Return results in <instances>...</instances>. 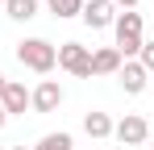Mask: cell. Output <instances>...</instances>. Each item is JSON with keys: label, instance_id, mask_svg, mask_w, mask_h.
Returning a JSON list of instances; mask_svg holds the SVG:
<instances>
[{"label": "cell", "instance_id": "6da1fadb", "mask_svg": "<svg viewBox=\"0 0 154 150\" xmlns=\"http://www.w3.org/2000/svg\"><path fill=\"white\" fill-rule=\"evenodd\" d=\"M17 63L25 71H38V75H50L58 67V46H50L46 38H25L17 42Z\"/></svg>", "mask_w": 154, "mask_h": 150}, {"label": "cell", "instance_id": "7a4b0ae2", "mask_svg": "<svg viewBox=\"0 0 154 150\" xmlns=\"http://www.w3.org/2000/svg\"><path fill=\"white\" fill-rule=\"evenodd\" d=\"M112 29H117V54L121 58H133L137 50H142V13H117V21H112Z\"/></svg>", "mask_w": 154, "mask_h": 150}, {"label": "cell", "instance_id": "3957f363", "mask_svg": "<svg viewBox=\"0 0 154 150\" xmlns=\"http://www.w3.org/2000/svg\"><path fill=\"white\" fill-rule=\"evenodd\" d=\"M58 67L75 79H92V50L79 46V42H63L58 46Z\"/></svg>", "mask_w": 154, "mask_h": 150}, {"label": "cell", "instance_id": "277c9868", "mask_svg": "<svg viewBox=\"0 0 154 150\" xmlns=\"http://www.w3.org/2000/svg\"><path fill=\"white\" fill-rule=\"evenodd\" d=\"M112 138H117L121 146H142V142L150 138V125H146V117L129 113V117H121V121L112 125Z\"/></svg>", "mask_w": 154, "mask_h": 150}, {"label": "cell", "instance_id": "5b68a950", "mask_svg": "<svg viewBox=\"0 0 154 150\" xmlns=\"http://www.w3.org/2000/svg\"><path fill=\"white\" fill-rule=\"evenodd\" d=\"M63 104V88H58V79H42L33 92H29V108L33 113H54Z\"/></svg>", "mask_w": 154, "mask_h": 150}, {"label": "cell", "instance_id": "8992f818", "mask_svg": "<svg viewBox=\"0 0 154 150\" xmlns=\"http://www.w3.org/2000/svg\"><path fill=\"white\" fill-rule=\"evenodd\" d=\"M117 79H121L125 96H142V92H146V83H150V71H146L137 58H125V63H121V71H117Z\"/></svg>", "mask_w": 154, "mask_h": 150}, {"label": "cell", "instance_id": "52a82bcc", "mask_svg": "<svg viewBox=\"0 0 154 150\" xmlns=\"http://www.w3.org/2000/svg\"><path fill=\"white\" fill-rule=\"evenodd\" d=\"M83 25L88 29H108V25L117 21V8H112V0H83Z\"/></svg>", "mask_w": 154, "mask_h": 150}, {"label": "cell", "instance_id": "ba28073f", "mask_svg": "<svg viewBox=\"0 0 154 150\" xmlns=\"http://www.w3.org/2000/svg\"><path fill=\"white\" fill-rule=\"evenodd\" d=\"M0 108H4L8 117H25V108H29V88L17 83V79H8L4 92H0Z\"/></svg>", "mask_w": 154, "mask_h": 150}, {"label": "cell", "instance_id": "9c48e42d", "mask_svg": "<svg viewBox=\"0 0 154 150\" xmlns=\"http://www.w3.org/2000/svg\"><path fill=\"white\" fill-rule=\"evenodd\" d=\"M121 54H117V46H100V50H92V75H117L121 71Z\"/></svg>", "mask_w": 154, "mask_h": 150}, {"label": "cell", "instance_id": "30bf717a", "mask_svg": "<svg viewBox=\"0 0 154 150\" xmlns=\"http://www.w3.org/2000/svg\"><path fill=\"white\" fill-rule=\"evenodd\" d=\"M83 133L88 138H96V142H104V138H112V117L108 113H83Z\"/></svg>", "mask_w": 154, "mask_h": 150}, {"label": "cell", "instance_id": "8fae6325", "mask_svg": "<svg viewBox=\"0 0 154 150\" xmlns=\"http://www.w3.org/2000/svg\"><path fill=\"white\" fill-rule=\"evenodd\" d=\"M4 13L13 21H33L38 17V0H4Z\"/></svg>", "mask_w": 154, "mask_h": 150}, {"label": "cell", "instance_id": "7c38bea8", "mask_svg": "<svg viewBox=\"0 0 154 150\" xmlns=\"http://www.w3.org/2000/svg\"><path fill=\"white\" fill-rule=\"evenodd\" d=\"M50 4V13L58 17V21H67V17H79L83 13V0H46Z\"/></svg>", "mask_w": 154, "mask_h": 150}, {"label": "cell", "instance_id": "4fadbf2b", "mask_svg": "<svg viewBox=\"0 0 154 150\" xmlns=\"http://www.w3.org/2000/svg\"><path fill=\"white\" fill-rule=\"evenodd\" d=\"M71 146H75V142H71V133H63V129H58V133H46L33 150H71Z\"/></svg>", "mask_w": 154, "mask_h": 150}, {"label": "cell", "instance_id": "5bb4252c", "mask_svg": "<svg viewBox=\"0 0 154 150\" xmlns=\"http://www.w3.org/2000/svg\"><path fill=\"white\" fill-rule=\"evenodd\" d=\"M137 63H142L146 71H154V38H150V42H142V50H137Z\"/></svg>", "mask_w": 154, "mask_h": 150}, {"label": "cell", "instance_id": "9a60e30c", "mask_svg": "<svg viewBox=\"0 0 154 150\" xmlns=\"http://www.w3.org/2000/svg\"><path fill=\"white\" fill-rule=\"evenodd\" d=\"M112 8H117V13H133V8H137V0H112Z\"/></svg>", "mask_w": 154, "mask_h": 150}, {"label": "cell", "instance_id": "2e32d148", "mask_svg": "<svg viewBox=\"0 0 154 150\" xmlns=\"http://www.w3.org/2000/svg\"><path fill=\"white\" fill-rule=\"evenodd\" d=\"M4 121H8V113H4V108H0V129H4Z\"/></svg>", "mask_w": 154, "mask_h": 150}, {"label": "cell", "instance_id": "e0dca14e", "mask_svg": "<svg viewBox=\"0 0 154 150\" xmlns=\"http://www.w3.org/2000/svg\"><path fill=\"white\" fill-rule=\"evenodd\" d=\"M4 83H8V79H4V71H0V92H4Z\"/></svg>", "mask_w": 154, "mask_h": 150}, {"label": "cell", "instance_id": "ac0fdd59", "mask_svg": "<svg viewBox=\"0 0 154 150\" xmlns=\"http://www.w3.org/2000/svg\"><path fill=\"white\" fill-rule=\"evenodd\" d=\"M13 150H29V146H13Z\"/></svg>", "mask_w": 154, "mask_h": 150}, {"label": "cell", "instance_id": "d6986e66", "mask_svg": "<svg viewBox=\"0 0 154 150\" xmlns=\"http://www.w3.org/2000/svg\"><path fill=\"white\" fill-rule=\"evenodd\" d=\"M0 8H4V0H0Z\"/></svg>", "mask_w": 154, "mask_h": 150}, {"label": "cell", "instance_id": "ffe728a7", "mask_svg": "<svg viewBox=\"0 0 154 150\" xmlns=\"http://www.w3.org/2000/svg\"><path fill=\"white\" fill-rule=\"evenodd\" d=\"M150 150H154V146H150Z\"/></svg>", "mask_w": 154, "mask_h": 150}]
</instances>
